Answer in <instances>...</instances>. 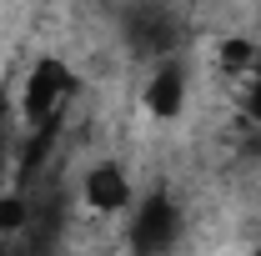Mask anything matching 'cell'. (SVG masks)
Segmentation results:
<instances>
[{"mask_svg": "<svg viewBox=\"0 0 261 256\" xmlns=\"http://www.w3.org/2000/svg\"><path fill=\"white\" fill-rule=\"evenodd\" d=\"M186 231V211L171 191H146L130 201V231L126 246L130 256H166Z\"/></svg>", "mask_w": 261, "mask_h": 256, "instance_id": "6da1fadb", "label": "cell"}, {"mask_svg": "<svg viewBox=\"0 0 261 256\" xmlns=\"http://www.w3.org/2000/svg\"><path fill=\"white\" fill-rule=\"evenodd\" d=\"M75 96V70L56 56H45V61H35L25 70V91H20V116H25V126L35 131H50V121L61 116V106Z\"/></svg>", "mask_w": 261, "mask_h": 256, "instance_id": "7a4b0ae2", "label": "cell"}, {"mask_svg": "<svg viewBox=\"0 0 261 256\" xmlns=\"http://www.w3.org/2000/svg\"><path fill=\"white\" fill-rule=\"evenodd\" d=\"M126 40H130L136 56L166 61V56L176 50V40H181L171 5H166V0H156V5H136V10H130V25H126Z\"/></svg>", "mask_w": 261, "mask_h": 256, "instance_id": "3957f363", "label": "cell"}, {"mask_svg": "<svg viewBox=\"0 0 261 256\" xmlns=\"http://www.w3.org/2000/svg\"><path fill=\"white\" fill-rule=\"evenodd\" d=\"M81 201L96 211V216H121L130 211V176L121 161H96V166H86V176H81Z\"/></svg>", "mask_w": 261, "mask_h": 256, "instance_id": "277c9868", "label": "cell"}, {"mask_svg": "<svg viewBox=\"0 0 261 256\" xmlns=\"http://www.w3.org/2000/svg\"><path fill=\"white\" fill-rule=\"evenodd\" d=\"M141 100H146V111H151L156 121L181 116V106H186V70L171 61V56H166V61H156V70H151V81H146Z\"/></svg>", "mask_w": 261, "mask_h": 256, "instance_id": "5b68a950", "label": "cell"}, {"mask_svg": "<svg viewBox=\"0 0 261 256\" xmlns=\"http://www.w3.org/2000/svg\"><path fill=\"white\" fill-rule=\"evenodd\" d=\"M211 56H216V70H221V75H251V65L261 61V50H256L251 35H221V40L211 45Z\"/></svg>", "mask_w": 261, "mask_h": 256, "instance_id": "8992f818", "label": "cell"}, {"mask_svg": "<svg viewBox=\"0 0 261 256\" xmlns=\"http://www.w3.org/2000/svg\"><path fill=\"white\" fill-rule=\"evenodd\" d=\"M25 221H31V201L15 191H0V231L10 236V231H25Z\"/></svg>", "mask_w": 261, "mask_h": 256, "instance_id": "52a82bcc", "label": "cell"}, {"mask_svg": "<svg viewBox=\"0 0 261 256\" xmlns=\"http://www.w3.org/2000/svg\"><path fill=\"white\" fill-rule=\"evenodd\" d=\"M246 111H251V121H261V61L246 75Z\"/></svg>", "mask_w": 261, "mask_h": 256, "instance_id": "ba28073f", "label": "cell"}, {"mask_svg": "<svg viewBox=\"0 0 261 256\" xmlns=\"http://www.w3.org/2000/svg\"><path fill=\"white\" fill-rule=\"evenodd\" d=\"M0 176H5V146H0Z\"/></svg>", "mask_w": 261, "mask_h": 256, "instance_id": "9c48e42d", "label": "cell"}, {"mask_svg": "<svg viewBox=\"0 0 261 256\" xmlns=\"http://www.w3.org/2000/svg\"><path fill=\"white\" fill-rule=\"evenodd\" d=\"M256 256H261V241H256Z\"/></svg>", "mask_w": 261, "mask_h": 256, "instance_id": "30bf717a", "label": "cell"}]
</instances>
